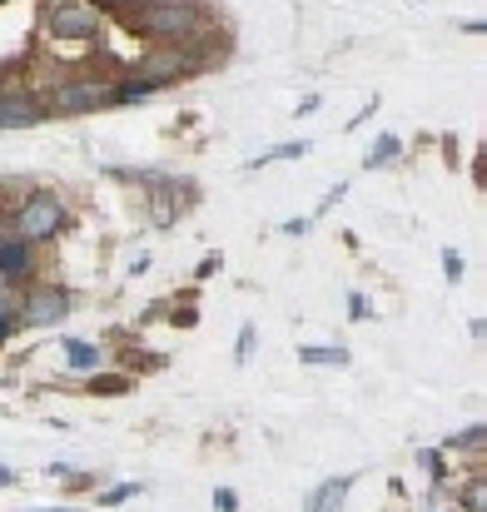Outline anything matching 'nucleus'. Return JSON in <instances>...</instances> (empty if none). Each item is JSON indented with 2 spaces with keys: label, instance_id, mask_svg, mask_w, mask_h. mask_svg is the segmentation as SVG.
<instances>
[{
  "label": "nucleus",
  "instance_id": "nucleus-1",
  "mask_svg": "<svg viewBox=\"0 0 487 512\" xmlns=\"http://www.w3.org/2000/svg\"><path fill=\"white\" fill-rule=\"evenodd\" d=\"M135 30L164 45H194L209 30V10L199 0H140Z\"/></svg>",
  "mask_w": 487,
  "mask_h": 512
},
{
  "label": "nucleus",
  "instance_id": "nucleus-2",
  "mask_svg": "<svg viewBox=\"0 0 487 512\" xmlns=\"http://www.w3.org/2000/svg\"><path fill=\"white\" fill-rule=\"evenodd\" d=\"M65 224H70V209L50 189H35L10 209V234L25 239V244H50L55 234H65Z\"/></svg>",
  "mask_w": 487,
  "mask_h": 512
},
{
  "label": "nucleus",
  "instance_id": "nucleus-3",
  "mask_svg": "<svg viewBox=\"0 0 487 512\" xmlns=\"http://www.w3.org/2000/svg\"><path fill=\"white\" fill-rule=\"evenodd\" d=\"M45 30L55 40H95L105 30V10L95 0H55L45 10Z\"/></svg>",
  "mask_w": 487,
  "mask_h": 512
},
{
  "label": "nucleus",
  "instance_id": "nucleus-4",
  "mask_svg": "<svg viewBox=\"0 0 487 512\" xmlns=\"http://www.w3.org/2000/svg\"><path fill=\"white\" fill-rule=\"evenodd\" d=\"M105 105H115V80H105V75L60 80L55 95H50V110H60V115H90V110H105Z\"/></svg>",
  "mask_w": 487,
  "mask_h": 512
},
{
  "label": "nucleus",
  "instance_id": "nucleus-5",
  "mask_svg": "<svg viewBox=\"0 0 487 512\" xmlns=\"http://www.w3.org/2000/svg\"><path fill=\"white\" fill-rule=\"evenodd\" d=\"M70 289H60V284H35V289H25L20 294V329H55V324H65V314H70Z\"/></svg>",
  "mask_w": 487,
  "mask_h": 512
},
{
  "label": "nucleus",
  "instance_id": "nucleus-6",
  "mask_svg": "<svg viewBox=\"0 0 487 512\" xmlns=\"http://www.w3.org/2000/svg\"><path fill=\"white\" fill-rule=\"evenodd\" d=\"M204 60H194L189 55V45H160V50H150V55H140L135 60V75L140 80H150V85H174L179 75H194Z\"/></svg>",
  "mask_w": 487,
  "mask_h": 512
},
{
  "label": "nucleus",
  "instance_id": "nucleus-7",
  "mask_svg": "<svg viewBox=\"0 0 487 512\" xmlns=\"http://www.w3.org/2000/svg\"><path fill=\"white\" fill-rule=\"evenodd\" d=\"M50 115V100L30 85H0V130H30Z\"/></svg>",
  "mask_w": 487,
  "mask_h": 512
},
{
  "label": "nucleus",
  "instance_id": "nucleus-8",
  "mask_svg": "<svg viewBox=\"0 0 487 512\" xmlns=\"http://www.w3.org/2000/svg\"><path fill=\"white\" fill-rule=\"evenodd\" d=\"M150 179V189H155V199H150V219L160 224V229H169L189 204H184V184H174V179H164V174H145Z\"/></svg>",
  "mask_w": 487,
  "mask_h": 512
},
{
  "label": "nucleus",
  "instance_id": "nucleus-9",
  "mask_svg": "<svg viewBox=\"0 0 487 512\" xmlns=\"http://www.w3.org/2000/svg\"><path fill=\"white\" fill-rule=\"evenodd\" d=\"M30 274H35V244L5 234V239H0V279H5V284H20V279H30Z\"/></svg>",
  "mask_w": 487,
  "mask_h": 512
},
{
  "label": "nucleus",
  "instance_id": "nucleus-10",
  "mask_svg": "<svg viewBox=\"0 0 487 512\" xmlns=\"http://www.w3.org/2000/svg\"><path fill=\"white\" fill-rule=\"evenodd\" d=\"M353 473H343V478H324L309 498H304V512H343V503H348V493H353Z\"/></svg>",
  "mask_w": 487,
  "mask_h": 512
},
{
  "label": "nucleus",
  "instance_id": "nucleus-11",
  "mask_svg": "<svg viewBox=\"0 0 487 512\" xmlns=\"http://www.w3.org/2000/svg\"><path fill=\"white\" fill-rule=\"evenodd\" d=\"M299 363H309V368H348L353 358H348V348H338V343H304V348H299Z\"/></svg>",
  "mask_w": 487,
  "mask_h": 512
},
{
  "label": "nucleus",
  "instance_id": "nucleus-12",
  "mask_svg": "<svg viewBox=\"0 0 487 512\" xmlns=\"http://www.w3.org/2000/svg\"><path fill=\"white\" fill-rule=\"evenodd\" d=\"M65 363L75 368V373H95L105 358H100V348L95 343H85V339H65Z\"/></svg>",
  "mask_w": 487,
  "mask_h": 512
},
{
  "label": "nucleus",
  "instance_id": "nucleus-13",
  "mask_svg": "<svg viewBox=\"0 0 487 512\" xmlns=\"http://www.w3.org/2000/svg\"><path fill=\"white\" fill-rule=\"evenodd\" d=\"M150 95H160V85H150V80H140V75L115 80V105H140V100H150Z\"/></svg>",
  "mask_w": 487,
  "mask_h": 512
},
{
  "label": "nucleus",
  "instance_id": "nucleus-14",
  "mask_svg": "<svg viewBox=\"0 0 487 512\" xmlns=\"http://www.w3.org/2000/svg\"><path fill=\"white\" fill-rule=\"evenodd\" d=\"M398 155H403V140H398V135H378L363 165H368V170H383V165H398Z\"/></svg>",
  "mask_w": 487,
  "mask_h": 512
},
{
  "label": "nucleus",
  "instance_id": "nucleus-15",
  "mask_svg": "<svg viewBox=\"0 0 487 512\" xmlns=\"http://www.w3.org/2000/svg\"><path fill=\"white\" fill-rule=\"evenodd\" d=\"M299 155H309V140H289V145H274V150L254 155V160H249V170H264V165H274V160H299Z\"/></svg>",
  "mask_w": 487,
  "mask_h": 512
},
{
  "label": "nucleus",
  "instance_id": "nucleus-16",
  "mask_svg": "<svg viewBox=\"0 0 487 512\" xmlns=\"http://www.w3.org/2000/svg\"><path fill=\"white\" fill-rule=\"evenodd\" d=\"M15 314H20V289L0 279V324H15V329H20V319H15Z\"/></svg>",
  "mask_w": 487,
  "mask_h": 512
},
{
  "label": "nucleus",
  "instance_id": "nucleus-17",
  "mask_svg": "<svg viewBox=\"0 0 487 512\" xmlns=\"http://www.w3.org/2000/svg\"><path fill=\"white\" fill-rule=\"evenodd\" d=\"M140 493H145V483H120V488L100 493V508H120V503H130V498H140Z\"/></svg>",
  "mask_w": 487,
  "mask_h": 512
},
{
  "label": "nucleus",
  "instance_id": "nucleus-18",
  "mask_svg": "<svg viewBox=\"0 0 487 512\" xmlns=\"http://www.w3.org/2000/svg\"><path fill=\"white\" fill-rule=\"evenodd\" d=\"M463 274H468L463 254H458V249H443V279H448V284H463Z\"/></svg>",
  "mask_w": 487,
  "mask_h": 512
},
{
  "label": "nucleus",
  "instance_id": "nucleus-19",
  "mask_svg": "<svg viewBox=\"0 0 487 512\" xmlns=\"http://www.w3.org/2000/svg\"><path fill=\"white\" fill-rule=\"evenodd\" d=\"M448 448H473V453H478V448H483V423H473L468 433H458V438H448Z\"/></svg>",
  "mask_w": 487,
  "mask_h": 512
},
{
  "label": "nucleus",
  "instance_id": "nucleus-20",
  "mask_svg": "<svg viewBox=\"0 0 487 512\" xmlns=\"http://www.w3.org/2000/svg\"><path fill=\"white\" fill-rule=\"evenodd\" d=\"M254 343H259V334H254V324H244V334H239V348H234V358H239V363H249Z\"/></svg>",
  "mask_w": 487,
  "mask_h": 512
},
{
  "label": "nucleus",
  "instance_id": "nucleus-21",
  "mask_svg": "<svg viewBox=\"0 0 487 512\" xmlns=\"http://www.w3.org/2000/svg\"><path fill=\"white\" fill-rule=\"evenodd\" d=\"M214 512H239V498H234V488H214Z\"/></svg>",
  "mask_w": 487,
  "mask_h": 512
},
{
  "label": "nucleus",
  "instance_id": "nucleus-22",
  "mask_svg": "<svg viewBox=\"0 0 487 512\" xmlns=\"http://www.w3.org/2000/svg\"><path fill=\"white\" fill-rule=\"evenodd\" d=\"M90 388H95V393H125L130 383H125V378H95Z\"/></svg>",
  "mask_w": 487,
  "mask_h": 512
},
{
  "label": "nucleus",
  "instance_id": "nucleus-23",
  "mask_svg": "<svg viewBox=\"0 0 487 512\" xmlns=\"http://www.w3.org/2000/svg\"><path fill=\"white\" fill-rule=\"evenodd\" d=\"M314 224H319L314 214H309V219H284V234H309Z\"/></svg>",
  "mask_w": 487,
  "mask_h": 512
},
{
  "label": "nucleus",
  "instance_id": "nucleus-24",
  "mask_svg": "<svg viewBox=\"0 0 487 512\" xmlns=\"http://www.w3.org/2000/svg\"><path fill=\"white\" fill-rule=\"evenodd\" d=\"M348 314H353V319H368V299L353 294V299H348Z\"/></svg>",
  "mask_w": 487,
  "mask_h": 512
},
{
  "label": "nucleus",
  "instance_id": "nucleus-25",
  "mask_svg": "<svg viewBox=\"0 0 487 512\" xmlns=\"http://www.w3.org/2000/svg\"><path fill=\"white\" fill-rule=\"evenodd\" d=\"M0 488H15V473L10 468H0Z\"/></svg>",
  "mask_w": 487,
  "mask_h": 512
},
{
  "label": "nucleus",
  "instance_id": "nucleus-26",
  "mask_svg": "<svg viewBox=\"0 0 487 512\" xmlns=\"http://www.w3.org/2000/svg\"><path fill=\"white\" fill-rule=\"evenodd\" d=\"M40 512H80V508H40Z\"/></svg>",
  "mask_w": 487,
  "mask_h": 512
}]
</instances>
